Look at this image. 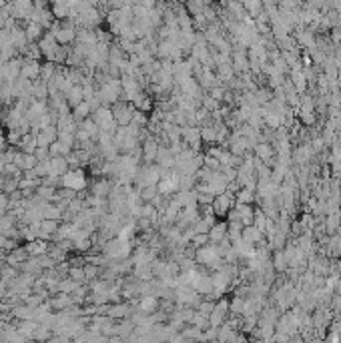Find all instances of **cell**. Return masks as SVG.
<instances>
[{"label":"cell","mask_w":341,"mask_h":343,"mask_svg":"<svg viewBox=\"0 0 341 343\" xmlns=\"http://www.w3.org/2000/svg\"><path fill=\"white\" fill-rule=\"evenodd\" d=\"M209 243L211 245H221L225 239H229V227H227V223H223V221H217L211 229H209Z\"/></svg>","instance_id":"obj_8"},{"label":"cell","mask_w":341,"mask_h":343,"mask_svg":"<svg viewBox=\"0 0 341 343\" xmlns=\"http://www.w3.org/2000/svg\"><path fill=\"white\" fill-rule=\"evenodd\" d=\"M40 70H42V63L38 61H28V59H22V70H20V76L34 82L40 78Z\"/></svg>","instance_id":"obj_6"},{"label":"cell","mask_w":341,"mask_h":343,"mask_svg":"<svg viewBox=\"0 0 341 343\" xmlns=\"http://www.w3.org/2000/svg\"><path fill=\"white\" fill-rule=\"evenodd\" d=\"M46 303L51 305V309H59V313L74 305L72 297H70V295H65V293H59V297H55V299H48Z\"/></svg>","instance_id":"obj_14"},{"label":"cell","mask_w":341,"mask_h":343,"mask_svg":"<svg viewBox=\"0 0 341 343\" xmlns=\"http://www.w3.org/2000/svg\"><path fill=\"white\" fill-rule=\"evenodd\" d=\"M241 241L249 245V247H255V245H263V233L251 225V227H243V233H241Z\"/></svg>","instance_id":"obj_9"},{"label":"cell","mask_w":341,"mask_h":343,"mask_svg":"<svg viewBox=\"0 0 341 343\" xmlns=\"http://www.w3.org/2000/svg\"><path fill=\"white\" fill-rule=\"evenodd\" d=\"M34 159H36L38 163H44V161L51 159V153H48V149H36V151H34Z\"/></svg>","instance_id":"obj_29"},{"label":"cell","mask_w":341,"mask_h":343,"mask_svg":"<svg viewBox=\"0 0 341 343\" xmlns=\"http://www.w3.org/2000/svg\"><path fill=\"white\" fill-rule=\"evenodd\" d=\"M138 309H140L144 315H151V313H155V309H157V299H155V295H144V297L140 299Z\"/></svg>","instance_id":"obj_22"},{"label":"cell","mask_w":341,"mask_h":343,"mask_svg":"<svg viewBox=\"0 0 341 343\" xmlns=\"http://www.w3.org/2000/svg\"><path fill=\"white\" fill-rule=\"evenodd\" d=\"M84 279L86 281H96V279H101V267H94V265H84Z\"/></svg>","instance_id":"obj_26"},{"label":"cell","mask_w":341,"mask_h":343,"mask_svg":"<svg viewBox=\"0 0 341 343\" xmlns=\"http://www.w3.org/2000/svg\"><path fill=\"white\" fill-rule=\"evenodd\" d=\"M84 187H86V177H84V171L82 169L68 171L63 177V189H70L74 193H80V191H84Z\"/></svg>","instance_id":"obj_3"},{"label":"cell","mask_w":341,"mask_h":343,"mask_svg":"<svg viewBox=\"0 0 341 343\" xmlns=\"http://www.w3.org/2000/svg\"><path fill=\"white\" fill-rule=\"evenodd\" d=\"M140 151H142V159L147 165H153V161L157 159V153H159V140L155 137H147L140 144Z\"/></svg>","instance_id":"obj_5"},{"label":"cell","mask_w":341,"mask_h":343,"mask_svg":"<svg viewBox=\"0 0 341 343\" xmlns=\"http://www.w3.org/2000/svg\"><path fill=\"white\" fill-rule=\"evenodd\" d=\"M63 213H65V211H63L59 205H53V203H48V205L44 207V219H48V221H59V223H61Z\"/></svg>","instance_id":"obj_23"},{"label":"cell","mask_w":341,"mask_h":343,"mask_svg":"<svg viewBox=\"0 0 341 343\" xmlns=\"http://www.w3.org/2000/svg\"><path fill=\"white\" fill-rule=\"evenodd\" d=\"M57 70H59V67L55 65V63H42V70H40V80L42 82H53V78H55V74H57Z\"/></svg>","instance_id":"obj_20"},{"label":"cell","mask_w":341,"mask_h":343,"mask_svg":"<svg viewBox=\"0 0 341 343\" xmlns=\"http://www.w3.org/2000/svg\"><path fill=\"white\" fill-rule=\"evenodd\" d=\"M273 153H275V151H273V146H271L269 142H265V140H263V142H259V144L255 146L257 161H261V163H265V165L273 161Z\"/></svg>","instance_id":"obj_15"},{"label":"cell","mask_w":341,"mask_h":343,"mask_svg":"<svg viewBox=\"0 0 341 343\" xmlns=\"http://www.w3.org/2000/svg\"><path fill=\"white\" fill-rule=\"evenodd\" d=\"M51 12H53L55 20L65 22V20H68V14H70V4H68V2H55V4H51Z\"/></svg>","instance_id":"obj_16"},{"label":"cell","mask_w":341,"mask_h":343,"mask_svg":"<svg viewBox=\"0 0 341 343\" xmlns=\"http://www.w3.org/2000/svg\"><path fill=\"white\" fill-rule=\"evenodd\" d=\"M235 207V197L231 193H223V195H217L211 203V209L215 213L217 219H223V217H229V213L233 211Z\"/></svg>","instance_id":"obj_2"},{"label":"cell","mask_w":341,"mask_h":343,"mask_svg":"<svg viewBox=\"0 0 341 343\" xmlns=\"http://www.w3.org/2000/svg\"><path fill=\"white\" fill-rule=\"evenodd\" d=\"M227 313H229V305H227V301H221V303H217L215 307H213V311H211V315H209V327H213V329H219L223 323H225V319H227Z\"/></svg>","instance_id":"obj_7"},{"label":"cell","mask_w":341,"mask_h":343,"mask_svg":"<svg viewBox=\"0 0 341 343\" xmlns=\"http://www.w3.org/2000/svg\"><path fill=\"white\" fill-rule=\"evenodd\" d=\"M59 140L65 144V146H68V149H76V137L72 135V133H59Z\"/></svg>","instance_id":"obj_25"},{"label":"cell","mask_w":341,"mask_h":343,"mask_svg":"<svg viewBox=\"0 0 341 343\" xmlns=\"http://www.w3.org/2000/svg\"><path fill=\"white\" fill-rule=\"evenodd\" d=\"M8 203H10V199H8V195H0V219H2L6 213H8Z\"/></svg>","instance_id":"obj_28"},{"label":"cell","mask_w":341,"mask_h":343,"mask_svg":"<svg viewBox=\"0 0 341 343\" xmlns=\"http://www.w3.org/2000/svg\"><path fill=\"white\" fill-rule=\"evenodd\" d=\"M339 213H333V215H329L327 217V221H325V231L327 233H335L337 229H339Z\"/></svg>","instance_id":"obj_27"},{"label":"cell","mask_w":341,"mask_h":343,"mask_svg":"<svg viewBox=\"0 0 341 343\" xmlns=\"http://www.w3.org/2000/svg\"><path fill=\"white\" fill-rule=\"evenodd\" d=\"M65 101H67V105H68L70 111L76 109L80 103H84V90H82V86H72V90L65 94Z\"/></svg>","instance_id":"obj_13"},{"label":"cell","mask_w":341,"mask_h":343,"mask_svg":"<svg viewBox=\"0 0 341 343\" xmlns=\"http://www.w3.org/2000/svg\"><path fill=\"white\" fill-rule=\"evenodd\" d=\"M20 26L26 30V38H28V42H30V44H38V42H40V38H42V36H44V32H46V30H44V28H42L38 22H32V20H30V22H22Z\"/></svg>","instance_id":"obj_10"},{"label":"cell","mask_w":341,"mask_h":343,"mask_svg":"<svg viewBox=\"0 0 341 343\" xmlns=\"http://www.w3.org/2000/svg\"><path fill=\"white\" fill-rule=\"evenodd\" d=\"M70 113H72L74 121H76V123L80 125L82 121L90 119V115H92V107H90V103H86V101H84V103H80V105H78L76 109H72Z\"/></svg>","instance_id":"obj_17"},{"label":"cell","mask_w":341,"mask_h":343,"mask_svg":"<svg viewBox=\"0 0 341 343\" xmlns=\"http://www.w3.org/2000/svg\"><path fill=\"white\" fill-rule=\"evenodd\" d=\"M271 265H273V269L279 271V273L285 271V269L289 267V257H287V253H285V251H277L275 257H273V263H271Z\"/></svg>","instance_id":"obj_24"},{"label":"cell","mask_w":341,"mask_h":343,"mask_svg":"<svg viewBox=\"0 0 341 343\" xmlns=\"http://www.w3.org/2000/svg\"><path fill=\"white\" fill-rule=\"evenodd\" d=\"M291 78H293V86H295L297 92H305V88H307V78H305V74L301 72V69H293V70H291Z\"/></svg>","instance_id":"obj_21"},{"label":"cell","mask_w":341,"mask_h":343,"mask_svg":"<svg viewBox=\"0 0 341 343\" xmlns=\"http://www.w3.org/2000/svg\"><path fill=\"white\" fill-rule=\"evenodd\" d=\"M34 12V4L28 2V0H20V2H12V18L22 24V22H30Z\"/></svg>","instance_id":"obj_4"},{"label":"cell","mask_w":341,"mask_h":343,"mask_svg":"<svg viewBox=\"0 0 341 343\" xmlns=\"http://www.w3.org/2000/svg\"><path fill=\"white\" fill-rule=\"evenodd\" d=\"M233 70L235 72H243V70H247L249 69V53L245 51H233Z\"/></svg>","instance_id":"obj_12"},{"label":"cell","mask_w":341,"mask_h":343,"mask_svg":"<svg viewBox=\"0 0 341 343\" xmlns=\"http://www.w3.org/2000/svg\"><path fill=\"white\" fill-rule=\"evenodd\" d=\"M131 313V307L129 305H125V303H117V305H109V309H107V317L109 319H123V317H127Z\"/></svg>","instance_id":"obj_18"},{"label":"cell","mask_w":341,"mask_h":343,"mask_svg":"<svg viewBox=\"0 0 341 343\" xmlns=\"http://www.w3.org/2000/svg\"><path fill=\"white\" fill-rule=\"evenodd\" d=\"M111 111H113V119H115L117 127H129L133 123L135 113H136V109L127 101H119L117 105L111 107Z\"/></svg>","instance_id":"obj_1"},{"label":"cell","mask_w":341,"mask_h":343,"mask_svg":"<svg viewBox=\"0 0 341 343\" xmlns=\"http://www.w3.org/2000/svg\"><path fill=\"white\" fill-rule=\"evenodd\" d=\"M24 249H26L28 257H42V255L48 253V249H51V243L36 239V241H32V243H26V245H24Z\"/></svg>","instance_id":"obj_11"},{"label":"cell","mask_w":341,"mask_h":343,"mask_svg":"<svg viewBox=\"0 0 341 343\" xmlns=\"http://www.w3.org/2000/svg\"><path fill=\"white\" fill-rule=\"evenodd\" d=\"M32 96L34 101H48V84L42 82L40 78L32 82Z\"/></svg>","instance_id":"obj_19"}]
</instances>
